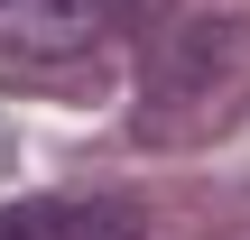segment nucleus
<instances>
[{
	"instance_id": "obj_1",
	"label": "nucleus",
	"mask_w": 250,
	"mask_h": 240,
	"mask_svg": "<svg viewBox=\"0 0 250 240\" xmlns=\"http://www.w3.org/2000/svg\"><path fill=\"white\" fill-rule=\"evenodd\" d=\"M223 55H241V18H195V28H176V46H167V55H158V74H148L139 129H148V120H176V111H195V102L223 83Z\"/></svg>"
},
{
	"instance_id": "obj_2",
	"label": "nucleus",
	"mask_w": 250,
	"mask_h": 240,
	"mask_svg": "<svg viewBox=\"0 0 250 240\" xmlns=\"http://www.w3.org/2000/svg\"><path fill=\"white\" fill-rule=\"evenodd\" d=\"M93 28H102L93 0H0V55L19 65H65L93 46Z\"/></svg>"
},
{
	"instance_id": "obj_3",
	"label": "nucleus",
	"mask_w": 250,
	"mask_h": 240,
	"mask_svg": "<svg viewBox=\"0 0 250 240\" xmlns=\"http://www.w3.org/2000/svg\"><path fill=\"white\" fill-rule=\"evenodd\" d=\"M0 240H139L121 203H19L0 213Z\"/></svg>"
},
{
	"instance_id": "obj_4",
	"label": "nucleus",
	"mask_w": 250,
	"mask_h": 240,
	"mask_svg": "<svg viewBox=\"0 0 250 240\" xmlns=\"http://www.w3.org/2000/svg\"><path fill=\"white\" fill-rule=\"evenodd\" d=\"M93 9H102V18H130V28H148V18H158L167 0H93Z\"/></svg>"
}]
</instances>
